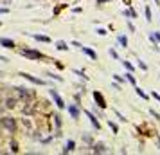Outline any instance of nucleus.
<instances>
[{"mask_svg": "<svg viewBox=\"0 0 160 155\" xmlns=\"http://www.w3.org/2000/svg\"><path fill=\"white\" fill-rule=\"evenodd\" d=\"M16 94L20 99H23L25 103H31L34 99V92H31V88H25V87H16Z\"/></svg>", "mask_w": 160, "mask_h": 155, "instance_id": "obj_1", "label": "nucleus"}, {"mask_svg": "<svg viewBox=\"0 0 160 155\" xmlns=\"http://www.w3.org/2000/svg\"><path fill=\"white\" fill-rule=\"evenodd\" d=\"M20 54L29 58V60H45V54L40 52V51H34V49H22Z\"/></svg>", "mask_w": 160, "mask_h": 155, "instance_id": "obj_2", "label": "nucleus"}, {"mask_svg": "<svg viewBox=\"0 0 160 155\" xmlns=\"http://www.w3.org/2000/svg\"><path fill=\"white\" fill-rule=\"evenodd\" d=\"M0 126H2L4 130H7L9 134H14V132H16V121H14L13 117H2V119H0Z\"/></svg>", "mask_w": 160, "mask_h": 155, "instance_id": "obj_3", "label": "nucleus"}, {"mask_svg": "<svg viewBox=\"0 0 160 155\" xmlns=\"http://www.w3.org/2000/svg\"><path fill=\"white\" fill-rule=\"evenodd\" d=\"M49 94H50V98L54 99V103H56V107H58V108H65V101L61 99V96L58 94V90H56V88H50V90H49Z\"/></svg>", "mask_w": 160, "mask_h": 155, "instance_id": "obj_4", "label": "nucleus"}, {"mask_svg": "<svg viewBox=\"0 0 160 155\" xmlns=\"http://www.w3.org/2000/svg\"><path fill=\"white\" fill-rule=\"evenodd\" d=\"M20 76H22V78H25V79H29V81H31V83H34V85H45V81H43V79H40V78H34L32 74L20 72Z\"/></svg>", "mask_w": 160, "mask_h": 155, "instance_id": "obj_5", "label": "nucleus"}, {"mask_svg": "<svg viewBox=\"0 0 160 155\" xmlns=\"http://www.w3.org/2000/svg\"><path fill=\"white\" fill-rule=\"evenodd\" d=\"M94 99H95L97 107H101V108H106V107H108V105H106V99H104V98H103V94H101V92H97V90L94 92Z\"/></svg>", "mask_w": 160, "mask_h": 155, "instance_id": "obj_6", "label": "nucleus"}, {"mask_svg": "<svg viewBox=\"0 0 160 155\" xmlns=\"http://www.w3.org/2000/svg\"><path fill=\"white\" fill-rule=\"evenodd\" d=\"M68 114H70V117L72 119H79V107L77 105H68Z\"/></svg>", "mask_w": 160, "mask_h": 155, "instance_id": "obj_7", "label": "nucleus"}, {"mask_svg": "<svg viewBox=\"0 0 160 155\" xmlns=\"http://www.w3.org/2000/svg\"><path fill=\"white\" fill-rule=\"evenodd\" d=\"M86 116H88V119H90V123H92V126L95 128V130H101V123L97 121V117L90 112V110H86Z\"/></svg>", "mask_w": 160, "mask_h": 155, "instance_id": "obj_8", "label": "nucleus"}, {"mask_svg": "<svg viewBox=\"0 0 160 155\" xmlns=\"http://www.w3.org/2000/svg\"><path fill=\"white\" fill-rule=\"evenodd\" d=\"M0 45L4 49H14V42L11 38H0Z\"/></svg>", "mask_w": 160, "mask_h": 155, "instance_id": "obj_9", "label": "nucleus"}, {"mask_svg": "<svg viewBox=\"0 0 160 155\" xmlns=\"http://www.w3.org/2000/svg\"><path fill=\"white\" fill-rule=\"evenodd\" d=\"M81 51L90 58V60H97V54H95V51H92L90 47H81Z\"/></svg>", "mask_w": 160, "mask_h": 155, "instance_id": "obj_10", "label": "nucleus"}, {"mask_svg": "<svg viewBox=\"0 0 160 155\" xmlns=\"http://www.w3.org/2000/svg\"><path fill=\"white\" fill-rule=\"evenodd\" d=\"M16 98H5V101H4V107L5 108H14L16 107Z\"/></svg>", "mask_w": 160, "mask_h": 155, "instance_id": "obj_11", "label": "nucleus"}, {"mask_svg": "<svg viewBox=\"0 0 160 155\" xmlns=\"http://www.w3.org/2000/svg\"><path fill=\"white\" fill-rule=\"evenodd\" d=\"M74 148H76V143L70 139V141H67V144L63 148V153H70V152H74Z\"/></svg>", "mask_w": 160, "mask_h": 155, "instance_id": "obj_12", "label": "nucleus"}, {"mask_svg": "<svg viewBox=\"0 0 160 155\" xmlns=\"http://www.w3.org/2000/svg\"><path fill=\"white\" fill-rule=\"evenodd\" d=\"M92 152H95V153H104L106 148H104V144H92Z\"/></svg>", "mask_w": 160, "mask_h": 155, "instance_id": "obj_13", "label": "nucleus"}, {"mask_svg": "<svg viewBox=\"0 0 160 155\" xmlns=\"http://www.w3.org/2000/svg\"><path fill=\"white\" fill-rule=\"evenodd\" d=\"M32 38L38 40V42H43V43H49L50 42V38L49 36H43V34H32Z\"/></svg>", "mask_w": 160, "mask_h": 155, "instance_id": "obj_14", "label": "nucleus"}, {"mask_svg": "<svg viewBox=\"0 0 160 155\" xmlns=\"http://www.w3.org/2000/svg\"><path fill=\"white\" fill-rule=\"evenodd\" d=\"M56 49H58V51H67L68 45H67L65 42H56Z\"/></svg>", "mask_w": 160, "mask_h": 155, "instance_id": "obj_15", "label": "nucleus"}, {"mask_svg": "<svg viewBox=\"0 0 160 155\" xmlns=\"http://www.w3.org/2000/svg\"><path fill=\"white\" fill-rule=\"evenodd\" d=\"M124 14H126V16H131V18H137V13H135V9H131V7H130V9H126V11H124Z\"/></svg>", "mask_w": 160, "mask_h": 155, "instance_id": "obj_16", "label": "nucleus"}, {"mask_svg": "<svg viewBox=\"0 0 160 155\" xmlns=\"http://www.w3.org/2000/svg\"><path fill=\"white\" fill-rule=\"evenodd\" d=\"M144 13H146V20H148V22H151V20H153V18H151V9H149L148 5L144 7Z\"/></svg>", "mask_w": 160, "mask_h": 155, "instance_id": "obj_17", "label": "nucleus"}, {"mask_svg": "<svg viewBox=\"0 0 160 155\" xmlns=\"http://www.w3.org/2000/svg\"><path fill=\"white\" fill-rule=\"evenodd\" d=\"M83 141H85L86 144H94V139H92V135H88V134L83 135Z\"/></svg>", "mask_w": 160, "mask_h": 155, "instance_id": "obj_18", "label": "nucleus"}, {"mask_svg": "<svg viewBox=\"0 0 160 155\" xmlns=\"http://www.w3.org/2000/svg\"><path fill=\"white\" fill-rule=\"evenodd\" d=\"M119 43H121L122 47H128V40H126V36H119Z\"/></svg>", "mask_w": 160, "mask_h": 155, "instance_id": "obj_19", "label": "nucleus"}, {"mask_svg": "<svg viewBox=\"0 0 160 155\" xmlns=\"http://www.w3.org/2000/svg\"><path fill=\"white\" fill-rule=\"evenodd\" d=\"M54 123H56V128L59 130V128H61V117H59V116H54Z\"/></svg>", "mask_w": 160, "mask_h": 155, "instance_id": "obj_20", "label": "nucleus"}, {"mask_svg": "<svg viewBox=\"0 0 160 155\" xmlns=\"http://www.w3.org/2000/svg\"><path fill=\"white\" fill-rule=\"evenodd\" d=\"M108 125H110V128H112V130H113V134H117V132H119V126H117V125H115V123H113V121H110V123H108Z\"/></svg>", "mask_w": 160, "mask_h": 155, "instance_id": "obj_21", "label": "nucleus"}, {"mask_svg": "<svg viewBox=\"0 0 160 155\" xmlns=\"http://www.w3.org/2000/svg\"><path fill=\"white\" fill-rule=\"evenodd\" d=\"M11 152H13V153H18V144H16L14 141L11 143Z\"/></svg>", "mask_w": 160, "mask_h": 155, "instance_id": "obj_22", "label": "nucleus"}, {"mask_svg": "<svg viewBox=\"0 0 160 155\" xmlns=\"http://www.w3.org/2000/svg\"><path fill=\"white\" fill-rule=\"evenodd\" d=\"M151 40L153 42H160V33H153L151 34Z\"/></svg>", "mask_w": 160, "mask_h": 155, "instance_id": "obj_23", "label": "nucleus"}, {"mask_svg": "<svg viewBox=\"0 0 160 155\" xmlns=\"http://www.w3.org/2000/svg\"><path fill=\"white\" fill-rule=\"evenodd\" d=\"M122 63H124V67H126V69H128L130 72H133V65H131L130 61H122Z\"/></svg>", "mask_w": 160, "mask_h": 155, "instance_id": "obj_24", "label": "nucleus"}, {"mask_svg": "<svg viewBox=\"0 0 160 155\" xmlns=\"http://www.w3.org/2000/svg\"><path fill=\"white\" fill-rule=\"evenodd\" d=\"M126 79H128V81H130L131 85H135V83H137V81H135V78H133L131 74H126Z\"/></svg>", "mask_w": 160, "mask_h": 155, "instance_id": "obj_25", "label": "nucleus"}, {"mask_svg": "<svg viewBox=\"0 0 160 155\" xmlns=\"http://www.w3.org/2000/svg\"><path fill=\"white\" fill-rule=\"evenodd\" d=\"M110 56H112V58H115V60H119V54H117L113 49H110Z\"/></svg>", "mask_w": 160, "mask_h": 155, "instance_id": "obj_26", "label": "nucleus"}, {"mask_svg": "<svg viewBox=\"0 0 160 155\" xmlns=\"http://www.w3.org/2000/svg\"><path fill=\"white\" fill-rule=\"evenodd\" d=\"M135 90H137V94H139L140 98H144V99H148V96H146V94H144V92H142L140 88H135Z\"/></svg>", "mask_w": 160, "mask_h": 155, "instance_id": "obj_27", "label": "nucleus"}, {"mask_svg": "<svg viewBox=\"0 0 160 155\" xmlns=\"http://www.w3.org/2000/svg\"><path fill=\"white\" fill-rule=\"evenodd\" d=\"M0 14H9V9L7 7H0Z\"/></svg>", "mask_w": 160, "mask_h": 155, "instance_id": "obj_28", "label": "nucleus"}, {"mask_svg": "<svg viewBox=\"0 0 160 155\" xmlns=\"http://www.w3.org/2000/svg\"><path fill=\"white\" fill-rule=\"evenodd\" d=\"M149 114H151V116H153L155 119H160V116H158V114H157V112H155V110H149Z\"/></svg>", "mask_w": 160, "mask_h": 155, "instance_id": "obj_29", "label": "nucleus"}, {"mask_svg": "<svg viewBox=\"0 0 160 155\" xmlns=\"http://www.w3.org/2000/svg\"><path fill=\"white\" fill-rule=\"evenodd\" d=\"M151 96H153L157 101H160V94H158V92H151Z\"/></svg>", "mask_w": 160, "mask_h": 155, "instance_id": "obj_30", "label": "nucleus"}, {"mask_svg": "<svg viewBox=\"0 0 160 155\" xmlns=\"http://www.w3.org/2000/svg\"><path fill=\"white\" fill-rule=\"evenodd\" d=\"M128 29H130L131 33H135V25H133V23H130V22H128Z\"/></svg>", "mask_w": 160, "mask_h": 155, "instance_id": "obj_31", "label": "nucleus"}, {"mask_svg": "<svg viewBox=\"0 0 160 155\" xmlns=\"http://www.w3.org/2000/svg\"><path fill=\"white\" fill-rule=\"evenodd\" d=\"M97 34H101V36H104V34H106V29H97Z\"/></svg>", "mask_w": 160, "mask_h": 155, "instance_id": "obj_32", "label": "nucleus"}, {"mask_svg": "<svg viewBox=\"0 0 160 155\" xmlns=\"http://www.w3.org/2000/svg\"><path fill=\"white\" fill-rule=\"evenodd\" d=\"M139 67H140L142 70H148V67H146V63H144V61H140V63H139Z\"/></svg>", "mask_w": 160, "mask_h": 155, "instance_id": "obj_33", "label": "nucleus"}, {"mask_svg": "<svg viewBox=\"0 0 160 155\" xmlns=\"http://www.w3.org/2000/svg\"><path fill=\"white\" fill-rule=\"evenodd\" d=\"M113 79H117V81H119V83H122V81H124V79H122V78H121V76H119V74H115V76H113Z\"/></svg>", "mask_w": 160, "mask_h": 155, "instance_id": "obj_34", "label": "nucleus"}, {"mask_svg": "<svg viewBox=\"0 0 160 155\" xmlns=\"http://www.w3.org/2000/svg\"><path fill=\"white\" fill-rule=\"evenodd\" d=\"M104 2H110V0H97V4H104Z\"/></svg>", "mask_w": 160, "mask_h": 155, "instance_id": "obj_35", "label": "nucleus"}, {"mask_svg": "<svg viewBox=\"0 0 160 155\" xmlns=\"http://www.w3.org/2000/svg\"><path fill=\"white\" fill-rule=\"evenodd\" d=\"M157 141H158V144H160V137H158V139H157Z\"/></svg>", "mask_w": 160, "mask_h": 155, "instance_id": "obj_36", "label": "nucleus"}, {"mask_svg": "<svg viewBox=\"0 0 160 155\" xmlns=\"http://www.w3.org/2000/svg\"><path fill=\"white\" fill-rule=\"evenodd\" d=\"M0 112H2V107H0Z\"/></svg>", "mask_w": 160, "mask_h": 155, "instance_id": "obj_37", "label": "nucleus"}, {"mask_svg": "<svg viewBox=\"0 0 160 155\" xmlns=\"http://www.w3.org/2000/svg\"><path fill=\"white\" fill-rule=\"evenodd\" d=\"M0 25H2V23H0Z\"/></svg>", "mask_w": 160, "mask_h": 155, "instance_id": "obj_38", "label": "nucleus"}, {"mask_svg": "<svg viewBox=\"0 0 160 155\" xmlns=\"http://www.w3.org/2000/svg\"><path fill=\"white\" fill-rule=\"evenodd\" d=\"M0 74H2V72H0Z\"/></svg>", "mask_w": 160, "mask_h": 155, "instance_id": "obj_39", "label": "nucleus"}]
</instances>
